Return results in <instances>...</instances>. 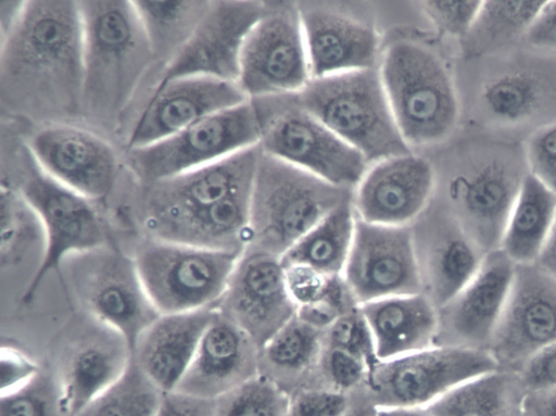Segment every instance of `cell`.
Listing matches in <instances>:
<instances>
[{"mask_svg":"<svg viewBox=\"0 0 556 416\" xmlns=\"http://www.w3.org/2000/svg\"><path fill=\"white\" fill-rule=\"evenodd\" d=\"M0 41L2 89L50 111L79 106L85 64L78 1H26L17 24Z\"/></svg>","mask_w":556,"mask_h":416,"instance_id":"1","label":"cell"},{"mask_svg":"<svg viewBox=\"0 0 556 416\" xmlns=\"http://www.w3.org/2000/svg\"><path fill=\"white\" fill-rule=\"evenodd\" d=\"M84 34L83 101L114 115L127 104L154 56L132 1H78Z\"/></svg>","mask_w":556,"mask_h":416,"instance_id":"2","label":"cell"},{"mask_svg":"<svg viewBox=\"0 0 556 416\" xmlns=\"http://www.w3.org/2000/svg\"><path fill=\"white\" fill-rule=\"evenodd\" d=\"M293 100L368 163L410 153L393 116L379 68L313 78L294 93Z\"/></svg>","mask_w":556,"mask_h":416,"instance_id":"3","label":"cell"},{"mask_svg":"<svg viewBox=\"0 0 556 416\" xmlns=\"http://www.w3.org/2000/svg\"><path fill=\"white\" fill-rule=\"evenodd\" d=\"M348 199L351 190L261 151L252 187L247 248L281 257Z\"/></svg>","mask_w":556,"mask_h":416,"instance_id":"4","label":"cell"},{"mask_svg":"<svg viewBox=\"0 0 556 416\" xmlns=\"http://www.w3.org/2000/svg\"><path fill=\"white\" fill-rule=\"evenodd\" d=\"M379 71L409 147L435 143L451 134L458 118V100L448 71L432 51L410 41L394 42Z\"/></svg>","mask_w":556,"mask_h":416,"instance_id":"5","label":"cell"},{"mask_svg":"<svg viewBox=\"0 0 556 416\" xmlns=\"http://www.w3.org/2000/svg\"><path fill=\"white\" fill-rule=\"evenodd\" d=\"M241 254L150 237L134 261L160 314L216 308Z\"/></svg>","mask_w":556,"mask_h":416,"instance_id":"6","label":"cell"},{"mask_svg":"<svg viewBox=\"0 0 556 416\" xmlns=\"http://www.w3.org/2000/svg\"><path fill=\"white\" fill-rule=\"evenodd\" d=\"M486 350L434 344L390 361H378L366 379L377 408L426 407L476 377L495 371Z\"/></svg>","mask_w":556,"mask_h":416,"instance_id":"7","label":"cell"},{"mask_svg":"<svg viewBox=\"0 0 556 416\" xmlns=\"http://www.w3.org/2000/svg\"><path fill=\"white\" fill-rule=\"evenodd\" d=\"M262 135L263 119L250 99L160 142L130 150V163L141 178L155 182L258 146Z\"/></svg>","mask_w":556,"mask_h":416,"instance_id":"8","label":"cell"},{"mask_svg":"<svg viewBox=\"0 0 556 416\" xmlns=\"http://www.w3.org/2000/svg\"><path fill=\"white\" fill-rule=\"evenodd\" d=\"M20 191L37 214L46 239L41 261L22 295L26 303L47 275L59 269L68 257L104 247L106 232L92 200L59 182L37 163Z\"/></svg>","mask_w":556,"mask_h":416,"instance_id":"9","label":"cell"},{"mask_svg":"<svg viewBox=\"0 0 556 416\" xmlns=\"http://www.w3.org/2000/svg\"><path fill=\"white\" fill-rule=\"evenodd\" d=\"M76 256L74 287L87 314L119 333L132 353L140 336L160 316L134 257L104 247Z\"/></svg>","mask_w":556,"mask_h":416,"instance_id":"10","label":"cell"},{"mask_svg":"<svg viewBox=\"0 0 556 416\" xmlns=\"http://www.w3.org/2000/svg\"><path fill=\"white\" fill-rule=\"evenodd\" d=\"M258 147L265 154L349 190L358 186L369 164L293 99L263 121Z\"/></svg>","mask_w":556,"mask_h":416,"instance_id":"11","label":"cell"},{"mask_svg":"<svg viewBox=\"0 0 556 416\" xmlns=\"http://www.w3.org/2000/svg\"><path fill=\"white\" fill-rule=\"evenodd\" d=\"M311 79L300 12L269 8L244 41L238 85L260 99L298 93Z\"/></svg>","mask_w":556,"mask_h":416,"instance_id":"12","label":"cell"},{"mask_svg":"<svg viewBox=\"0 0 556 416\" xmlns=\"http://www.w3.org/2000/svg\"><path fill=\"white\" fill-rule=\"evenodd\" d=\"M342 277L355 302L421 293L414 234L408 226H383L356 217Z\"/></svg>","mask_w":556,"mask_h":416,"instance_id":"13","label":"cell"},{"mask_svg":"<svg viewBox=\"0 0 556 416\" xmlns=\"http://www.w3.org/2000/svg\"><path fill=\"white\" fill-rule=\"evenodd\" d=\"M268 10L260 1H210L188 40L164 67L157 86L188 76L238 84L244 41Z\"/></svg>","mask_w":556,"mask_h":416,"instance_id":"14","label":"cell"},{"mask_svg":"<svg viewBox=\"0 0 556 416\" xmlns=\"http://www.w3.org/2000/svg\"><path fill=\"white\" fill-rule=\"evenodd\" d=\"M216 311L242 329L261 350L296 314L280 257L245 248Z\"/></svg>","mask_w":556,"mask_h":416,"instance_id":"15","label":"cell"},{"mask_svg":"<svg viewBox=\"0 0 556 416\" xmlns=\"http://www.w3.org/2000/svg\"><path fill=\"white\" fill-rule=\"evenodd\" d=\"M534 264L516 265L507 302L490 342L489 352L497 363L523 364L556 341V279Z\"/></svg>","mask_w":556,"mask_h":416,"instance_id":"16","label":"cell"},{"mask_svg":"<svg viewBox=\"0 0 556 416\" xmlns=\"http://www.w3.org/2000/svg\"><path fill=\"white\" fill-rule=\"evenodd\" d=\"M249 100L237 83L211 77H180L156 86L129 135L128 149L160 142L211 114Z\"/></svg>","mask_w":556,"mask_h":416,"instance_id":"17","label":"cell"},{"mask_svg":"<svg viewBox=\"0 0 556 416\" xmlns=\"http://www.w3.org/2000/svg\"><path fill=\"white\" fill-rule=\"evenodd\" d=\"M33 160L49 176L90 200L109 194L117 173L112 147L99 136L71 125H51L29 141Z\"/></svg>","mask_w":556,"mask_h":416,"instance_id":"18","label":"cell"},{"mask_svg":"<svg viewBox=\"0 0 556 416\" xmlns=\"http://www.w3.org/2000/svg\"><path fill=\"white\" fill-rule=\"evenodd\" d=\"M516 264L502 251L484 256L466 287L440 308L442 345L480 349L489 344L507 302Z\"/></svg>","mask_w":556,"mask_h":416,"instance_id":"19","label":"cell"},{"mask_svg":"<svg viewBox=\"0 0 556 416\" xmlns=\"http://www.w3.org/2000/svg\"><path fill=\"white\" fill-rule=\"evenodd\" d=\"M527 174L507 155L483 157L455 182L453 200L459 225L482 251L500 247L510 209Z\"/></svg>","mask_w":556,"mask_h":416,"instance_id":"20","label":"cell"},{"mask_svg":"<svg viewBox=\"0 0 556 416\" xmlns=\"http://www.w3.org/2000/svg\"><path fill=\"white\" fill-rule=\"evenodd\" d=\"M433 188L430 163L412 153L381 160L357 186L356 217L383 226H407L425 209Z\"/></svg>","mask_w":556,"mask_h":416,"instance_id":"21","label":"cell"},{"mask_svg":"<svg viewBox=\"0 0 556 416\" xmlns=\"http://www.w3.org/2000/svg\"><path fill=\"white\" fill-rule=\"evenodd\" d=\"M132 353L115 330L91 317L64 346L55 371L74 416L109 389L126 370Z\"/></svg>","mask_w":556,"mask_h":416,"instance_id":"22","label":"cell"},{"mask_svg":"<svg viewBox=\"0 0 556 416\" xmlns=\"http://www.w3.org/2000/svg\"><path fill=\"white\" fill-rule=\"evenodd\" d=\"M258 369V348L216 311L175 390L216 400L256 376Z\"/></svg>","mask_w":556,"mask_h":416,"instance_id":"23","label":"cell"},{"mask_svg":"<svg viewBox=\"0 0 556 416\" xmlns=\"http://www.w3.org/2000/svg\"><path fill=\"white\" fill-rule=\"evenodd\" d=\"M260 156L261 149L255 146L152 182L146 204L147 218L195 211L253 185Z\"/></svg>","mask_w":556,"mask_h":416,"instance_id":"24","label":"cell"},{"mask_svg":"<svg viewBox=\"0 0 556 416\" xmlns=\"http://www.w3.org/2000/svg\"><path fill=\"white\" fill-rule=\"evenodd\" d=\"M252 187L195 211L148 217L146 225L152 238L242 254L250 240Z\"/></svg>","mask_w":556,"mask_h":416,"instance_id":"25","label":"cell"},{"mask_svg":"<svg viewBox=\"0 0 556 416\" xmlns=\"http://www.w3.org/2000/svg\"><path fill=\"white\" fill-rule=\"evenodd\" d=\"M300 14L312 79L376 67L378 38L369 26L319 9Z\"/></svg>","mask_w":556,"mask_h":416,"instance_id":"26","label":"cell"},{"mask_svg":"<svg viewBox=\"0 0 556 416\" xmlns=\"http://www.w3.org/2000/svg\"><path fill=\"white\" fill-rule=\"evenodd\" d=\"M215 314L216 308L160 314L140 336L132 358L163 392L177 388Z\"/></svg>","mask_w":556,"mask_h":416,"instance_id":"27","label":"cell"},{"mask_svg":"<svg viewBox=\"0 0 556 416\" xmlns=\"http://www.w3.org/2000/svg\"><path fill=\"white\" fill-rule=\"evenodd\" d=\"M358 306L378 361L397 358L435 343L439 313L422 293L383 298Z\"/></svg>","mask_w":556,"mask_h":416,"instance_id":"28","label":"cell"},{"mask_svg":"<svg viewBox=\"0 0 556 416\" xmlns=\"http://www.w3.org/2000/svg\"><path fill=\"white\" fill-rule=\"evenodd\" d=\"M421 293L441 308L472 279L484 259L483 251L459 224L444 226L417 250Z\"/></svg>","mask_w":556,"mask_h":416,"instance_id":"29","label":"cell"},{"mask_svg":"<svg viewBox=\"0 0 556 416\" xmlns=\"http://www.w3.org/2000/svg\"><path fill=\"white\" fill-rule=\"evenodd\" d=\"M556 217V193L527 173L510 209L500 249L516 264L536 263Z\"/></svg>","mask_w":556,"mask_h":416,"instance_id":"30","label":"cell"},{"mask_svg":"<svg viewBox=\"0 0 556 416\" xmlns=\"http://www.w3.org/2000/svg\"><path fill=\"white\" fill-rule=\"evenodd\" d=\"M282 266L296 316L315 328L325 331L339 317L358 306L342 275H329L301 264Z\"/></svg>","mask_w":556,"mask_h":416,"instance_id":"31","label":"cell"},{"mask_svg":"<svg viewBox=\"0 0 556 416\" xmlns=\"http://www.w3.org/2000/svg\"><path fill=\"white\" fill-rule=\"evenodd\" d=\"M356 224L352 200L331 210L281 257L282 265L301 264L329 275H342Z\"/></svg>","mask_w":556,"mask_h":416,"instance_id":"32","label":"cell"},{"mask_svg":"<svg viewBox=\"0 0 556 416\" xmlns=\"http://www.w3.org/2000/svg\"><path fill=\"white\" fill-rule=\"evenodd\" d=\"M545 1H482L478 15L462 39L468 58L496 52L526 36Z\"/></svg>","mask_w":556,"mask_h":416,"instance_id":"33","label":"cell"},{"mask_svg":"<svg viewBox=\"0 0 556 416\" xmlns=\"http://www.w3.org/2000/svg\"><path fill=\"white\" fill-rule=\"evenodd\" d=\"M517 400L515 381L495 370L459 385L425 408L429 416H517Z\"/></svg>","mask_w":556,"mask_h":416,"instance_id":"34","label":"cell"},{"mask_svg":"<svg viewBox=\"0 0 556 416\" xmlns=\"http://www.w3.org/2000/svg\"><path fill=\"white\" fill-rule=\"evenodd\" d=\"M154 55H170L185 45L210 1H132Z\"/></svg>","mask_w":556,"mask_h":416,"instance_id":"35","label":"cell"},{"mask_svg":"<svg viewBox=\"0 0 556 416\" xmlns=\"http://www.w3.org/2000/svg\"><path fill=\"white\" fill-rule=\"evenodd\" d=\"M0 259L2 267L17 264L31 250L45 252L41 223L20 189L2 184L0 192Z\"/></svg>","mask_w":556,"mask_h":416,"instance_id":"36","label":"cell"},{"mask_svg":"<svg viewBox=\"0 0 556 416\" xmlns=\"http://www.w3.org/2000/svg\"><path fill=\"white\" fill-rule=\"evenodd\" d=\"M323 346L324 330L295 314L260 350V365L288 376L302 375L318 366Z\"/></svg>","mask_w":556,"mask_h":416,"instance_id":"37","label":"cell"},{"mask_svg":"<svg viewBox=\"0 0 556 416\" xmlns=\"http://www.w3.org/2000/svg\"><path fill=\"white\" fill-rule=\"evenodd\" d=\"M163 393L131 357L124 374L79 416H156Z\"/></svg>","mask_w":556,"mask_h":416,"instance_id":"38","label":"cell"},{"mask_svg":"<svg viewBox=\"0 0 556 416\" xmlns=\"http://www.w3.org/2000/svg\"><path fill=\"white\" fill-rule=\"evenodd\" d=\"M541 98L540 81L525 71L506 72L491 78L480 94L483 112L502 124L525 121L535 111Z\"/></svg>","mask_w":556,"mask_h":416,"instance_id":"39","label":"cell"},{"mask_svg":"<svg viewBox=\"0 0 556 416\" xmlns=\"http://www.w3.org/2000/svg\"><path fill=\"white\" fill-rule=\"evenodd\" d=\"M0 416H74L55 373L40 371L22 387L1 394Z\"/></svg>","mask_w":556,"mask_h":416,"instance_id":"40","label":"cell"},{"mask_svg":"<svg viewBox=\"0 0 556 416\" xmlns=\"http://www.w3.org/2000/svg\"><path fill=\"white\" fill-rule=\"evenodd\" d=\"M290 399L269 377L257 374L216 399L215 416H287Z\"/></svg>","mask_w":556,"mask_h":416,"instance_id":"41","label":"cell"},{"mask_svg":"<svg viewBox=\"0 0 556 416\" xmlns=\"http://www.w3.org/2000/svg\"><path fill=\"white\" fill-rule=\"evenodd\" d=\"M324 345L353 353L365 360L371 368L378 362L372 338L359 306L339 317L324 331Z\"/></svg>","mask_w":556,"mask_h":416,"instance_id":"42","label":"cell"},{"mask_svg":"<svg viewBox=\"0 0 556 416\" xmlns=\"http://www.w3.org/2000/svg\"><path fill=\"white\" fill-rule=\"evenodd\" d=\"M528 173L556 193V122L538 128L525 146Z\"/></svg>","mask_w":556,"mask_h":416,"instance_id":"43","label":"cell"},{"mask_svg":"<svg viewBox=\"0 0 556 416\" xmlns=\"http://www.w3.org/2000/svg\"><path fill=\"white\" fill-rule=\"evenodd\" d=\"M318 366L326 381L337 391L348 390L366 381L371 370L370 365L362 357L342 349L325 345Z\"/></svg>","mask_w":556,"mask_h":416,"instance_id":"44","label":"cell"},{"mask_svg":"<svg viewBox=\"0 0 556 416\" xmlns=\"http://www.w3.org/2000/svg\"><path fill=\"white\" fill-rule=\"evenodd\" d=\"M482 1H424L426 15L444 35L463 39L470 30Z\"/></svg>","mask_w":556,"mask_h":416,"instance_id":"45","label":"cell"},{"mask_svg":"<svg viewBox=\"0 0 556 416\" xmlns=\"http://www.w3.org/2000/svg\"><path fill=\"white\" fill-rule=\"evenodd\" d=\"M349 399L333 389L302 390L290 399L287 416H345Z\"/></svg>","mask_w":556,"mask_h":416,"instance_id":"46","label":"cell"},{"mask_svg":"<svg viewBox=\"0 0 556 416\" xmlns=\"http://www.w3.org/2000/svg\"><path fill=\"white\" fill-rule=\"evenodd\" d=\"M40 369L39 365L20 349L3 345L0 354L1 394L22 387Z\"/></svg>","mask_w":556,"mask_h":416,"instance_id":"47","label":"cell"},{"mask_svg":"<svg viewBox=\"0 0 556 416\" xmlns=\"http://www.w3.org/2000/svg\"><path fill=\"white\" fill-rule=\"evenodd\" d=\"M521 381L531 392L556 388V341L522 364Z\"/></svg>","mask_w":556,"mask_h":416,"instance_id":"48","label":"cell"},{"mask_svg":"<svg viewBox=\"0 0 556 416\" xmlns=\"http://www.w3.org/2000/svg\"><path fill=\"white\" fill-rule=\"evenodd\" d=\"M216 400L179 390L164 392L156 416H215Z\"/></svg>","mask_w":556,"mask_h":416,"instance_id":"49","label":"cell"},{"mask_svg":"<svg viewBox=\"0 0 556 416\" xmlns=\"http://www.w3.org/2000/svg\"><path fill=\"white\" fill-rule=\"evenodd\" d=\"M525 38L535 48L556 52V0L545 1Z\"/></svg>","mask_w":556,"mask_h":416,"instance_id":"50","label":"cell"},{"mask_svg":"<svg viewBox=\"0 0 556 416\" xmlns=\"http://www.w3.org/2000/svg\"><path fill=\"white\" fill-rule=\"evenodd\" d=\"M523 408L527 416H556V388L531 392Z\"/></svg>","mask_w":556,"mask_h":416,"instance_id":"51","label":"cell"},{"mask_svg":"<svg viewBox=\"0 0 556 416\" xmlns=\"http://www.w3.org/2000/svg\"><path fill=\"white\" fill-rule=\"evenodd\" d=\"M26 1H0V40H3L17 24Z\"/></svg>","mask_w":556,"mask_h":416,"instance_id":"52","label":"cell"},{"mask_svg":"<svg viewBox=\"0 0 556 416\" xmlns=\"http://www.w3.org/2000/svg\"><path fill=\"white\" fill-rule=\"evenodd\" d=\"M536 264L556 279V217Z\"/></svg>","mask_w":556,"mask_h":416,"instance_id":"53","label":"cell"},{"mask_svg":"<svg viewBox=\"0 0 556 416\" xmlns=\"http://www.w3.org/2000/svg\"><path fill=\"white\" fill-rule=\"evenodd\" d=\"M376 416H429L425 407L377 408Z\"/></svg>","mask_w":556,"mask_h":416,"instance_id":"54","label":"cell"},{"mask_svg":"<svg viewBox=\"0 0 556 416\" xmlns=\"http://www.w3.org/2000/svg\"><path fill=\"white\" fill-rule=\"evenodd\" d=\"M376 414L377 407L369 401L350 405L345 416H376Z\"/></svg>","mask_w":556,"mask_h":416,"instance_id":"55","label":"cell"}]
</instances>
